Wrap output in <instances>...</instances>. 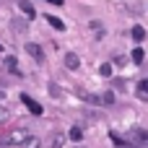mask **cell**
Here are the masks:
<instances>
[{
  "label": "cell",
  "mask_w": 148,
  "mask_h": 148,
  "mask_svg": "<svg viewBox=\"0 0 148 148\" xmlns=\"http://www.w3.org/2000/svg\"><path fill=\"white\" fill-rule=\"evenodd\" d=\"M127 143L130 146H148V130H140V127L130 130L127 133Z\"/></svg>",
  "instance_id": "6da1fadb"
},
{
  "label": "cell",
  "mask_w": 148,
  "mask_h": 148,
  "mask_svg": "<svg viewBox=\"0 0 148 148\" xmlns=\"http://www.w3.org/2000/svg\"><path fill=\"white\" fill-rule=\"evenodd\" d=\"M21 101H23V104H26V109H29L31 114H36V117H39V114L44 112V107H42L39 101H34V99H31L29 94H21Z\"/></svg>",
  "instance_id": "7a4b0ae2"
},
{
  "label": "cell",
  "mask_w": 148,
  "mask_h": 148,
  "mask_svg": "<svg viewBox=\"0 0 148 148\" xmlns=\"http://www.w3.org/2000/svg\"><path fill=\"white\" fill-rule=\"evenodd\" d=\"M62 62H65V68H68V70H78V68H81V60H78V55H75V52H68V55L62 57Z\"/></svg>",
  "instance_id": "3957f363"
},
{
  "label": "cell",
  "mask_w": 148,
  "mask_h": 148,
  "mask_svg": "<svg viewBox=\"0 0 148 148\" xmlns=\"http://www.w3.org/2000/svg\"><path fill=\"white\" fill-rule=\"evenodd\" d=\"M26 52H29L34 60H44V49H42L39 44H34V42H29V44H26Z\"/></svg>",
  "instance_id": "277c9868"
},
{
  "label": "cell",
  "mask_w": 148,
  "mask_h": 148,
  "mask_svg": "<svg viewBox=\"0 0 148 148\" xmlns=\"http://www.w3.org/2000/svg\"><path fill=\"white\" fill-rule=\"evenodd\" d=\"M18 8H21V13H26V18H36V10L29 0H18Z\"/></svg>",
  "instance_id": "5b68a950"
},
{
  "label": "cell",
  "mask_w": 148,
  "mask_h": 148,
  "mask_svg": "<svg viewBox=\"0 0 148 148\" xmlns=\"http://www.w3.org/2000/svg\"><path fill=\"white\" fill-rule=\"evenodd\" d=\"M44 18L49 21V26H52V29H60V31H65V23H62L57 16H44Z\"/></svg>",
  "instance_id": "8992f818"
},
{
  "label": "cell",
  "mask_w": 148,
  "mask_h": 148,
  "mask_svg": "<svg viewBox=\"0 0 148 148\" xmlns=\"http://www.w3.org/2000/svg\"><path fill=\"white\" fill-rule=\"evenodd\" d=\"M130 34H133V39H135V42H143V39H146V29H143V26H133V31H130Z\"/></svg>",
  "instance_id": "52a82bcc"
},
{
  "label": "cell",
  "mask_w": 148,
  "mask_h": 148,
  "mask_svg": "<svg viewBox=\"0 0 148 148\" xmlns=\"http://www.w3.org/2000/svg\"><path fill=\"white\" fill-rule=\"evenodd\" d=\"M130 57H133V62H143V60H146V55H143V49H140V47H135Z\"/></svg>",
  "instance_id": "ba28073f"
},
{
  "label": "cell",
  "mask_w": 148,
  "mask_h": 148,
  "mask_svg": "<svg viewBox=\"0 0 148 148\" xmlns=\"http://www.w3.org/2000/svg\"><path fill=\"white\" fill-rule=\"evenodd\" d=\"M5 68H8L10 73H18V62H16V57H5Z\"/></svg>",
  "instance_id": "9c48e42d"
},
{
  "label": "cell",
  "mask_w": 148,
  "mask_h": 148,
  "mask_svg": "<svg viewBox=\"0 0 148 148\" xmlns=\"http://www.w3.org/2000/svg\"><path fill=\"white\" fill-rule=\"evenodd\" d=\"M138 94H140L143 99H148V78H146V81H140V83H138Z\"/></svg>",
  "instance_id": "30bf717a"
},
{
  "label": "cell",
  "mask_w": 148,
  "mask_h": 148,
  "mask_svg": "<svg viewBox=\"0 0 148 148\" xmlns=\"http://www.w3.org/2000/svg\"><path fill=\"white\" fill-rule=\"evenodd\" d=\"M81 138H83V130H81L78 125H75V127H70V140H81Z\"/></svg>",
  "instance_id": "8fae6325"
},
{
  "label": "cell",
  "mask_w": 148,
  "mask_h": 148,
  "mask_svg": "<svg viewBox=\"0 0 148 148\" xmlns=\"http://www.w3.org/2000/svg\"><path fill=\"white\" fill-rule=\"evenodd\" d=\"M101 104H114V94H112V91H104V96H101Z\"/></svg>",
  "instance_id": "7c38bea8"
},
{
  "label": "cell",
  "mask_w": 148,
  "mask_h": 148,
  "mask_svg": "<svg viewBox=\"0 0 148 148\" xmlns=\"http://www.w3.org/2000/svg\"><path fill=\"white\" fill-rule=\"evenodd\" d=\"M99 73H101L104 78H107V75H112V65H109V62H104V65L99 68Z\"/></svg>",
  "instance_id": "4fadbf2b"
},
{
  "label": "cell",
  "mask_w": 148,
  "mask_h": 148,
  "mask_svg": "<svg viewBox=\"0 0 148 148\" xmlns=\"http://www.w3.org/2000/svg\"><path fill=\"white\" fill-rule=\"evenodd\" d=\"M8 117H10V112H8L5 107H0V125H3V122H8Z\"/></svg>",
  "instance_id": "5bb4252c"
},
{
  "label": "cell",
  "mask_w": 148,
  "mask_h": 148,
  "mask_svg": "<svg viewBox=\"0 0 148 148\" xmlns=\"http://www.w3.org/2000/svg\"><path fill=\"white\" fill-rule=\"evenodd\" d=\"M49 3H52V5H62V0H49Z\"/></svg>",
  "instance_id": "9a60e30c"
},
{
  "label": "cell",
  "mask_w": 148,
  "mask_h": 148,
  "mask_svg": "<svg viewBox=\"0 0 148 148\" xmlns=\"http://www.w3.org/2000/svg\"><path fill=\"white\" fill-rule=\"evenodd\" d=\"M0 49H3V44H0Z\"/></svg>",
  "instance_id": "2e32d148"
}]
</instances>
